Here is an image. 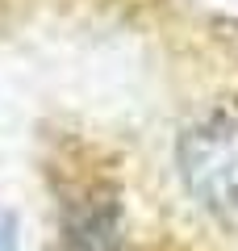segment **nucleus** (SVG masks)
Instances as JSON below:
<instances>
[{"label": "nucleus", "instance_id": "nucleus-1", "mask_svg": "<svg viewBox=\"0 0 238 251\" xmlns=\"http://www.w3.org/2000/svg\"><path fill=\"white\" fill-rule=\"evenodd\" d=\"M184 188L213 214H238V117H209L176 147Z\"/></svg>", "mask_w": 238, "mask_h": 251}]
</instances>
